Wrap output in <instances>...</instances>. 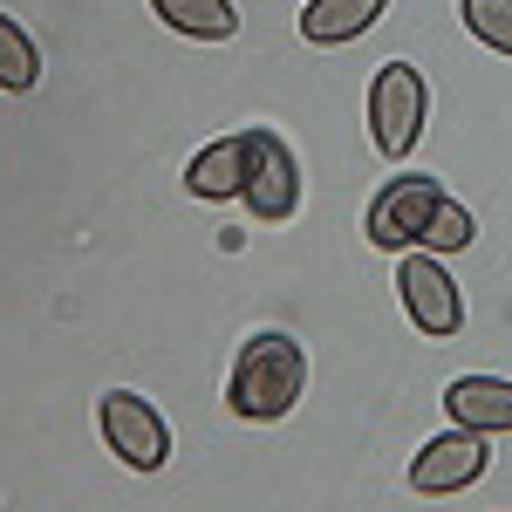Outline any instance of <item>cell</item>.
I'll use <instances>...</instances> for the list:
<instances>
[{"instance_id": "obj_1", "label": "cell", "mask_w": 512, "mask_h": 512, "mask_svg": "<svg viewBox=\"0 0 512 512\" xmlns=\"http://www.w3.org/2000/svg\"><path fill=\"white\" fill-rule=\"evenodd\" d=\"M301 383H308L301 342L280 335V328H267V335H253V342L239 349L233 383H226V410L246 417V424H274V417H287V410L301 403Z\"/></svg>"}, {"instance_id": "obj_2", "label": "cell", "mask_w": 512, "mask_h": 512, "mask_svg": "<svg viewBox=\"0 0 512 512\" xmlns=\"http://www.w3.org/2000/svg\"><path fill=\"white\" fill-rule=\"evenodd\" d=\"M239 144H246V171H239V198H246V212L253 219H294V205H301V164H294V144L280 137V130H239Z\"/></svg>"}, {"instance_id": "obj_3", "label": "cell", "mask_w": 512, "mask_h": 512, "mask_svg": "<svg viewBox=\"0 0 512 512\" xmlns=\"http://www.w3.org/2000/svg\"><path fill=\"white\" fill-rule=\"evenodd\" d=\"M444 212V185L424 178V171H403L390 178L376 205H369V239L383 246V253H410V246H424L431 239V219Z\"/></svg>"}, {"instance_id": "obj_4", "label": "cell", "mask_w": 512, "mask_h": 512, "mask_svg": "<svg viewBox=\"0 0 512 512\" xmlns=\"http://www.w3.org/2000/svg\"><path fill=\"white\" fill-rule=\"evenodd\" d=\"M396 294H403V315L417 321V335H458L465 328V294H458V280L444 274V260H437L431 246H410L403 253V267H396Z\"/></svg>"}, {"instance_id": "obj_5", "label": "cell", "mask_w": 512, "mask_h": 512, "mask_svg": "<svg viewBox=\"0 0 512 512\" xmlns=\"http://www.w3.org/2000/svg\"><path fill=\"white\" fill-rule=\"evenodd\" d=\"M369 130L383 158H410V144L424 137V76L410 62H383L369 82Z\"/></svg>"}, {"instance_id": "obj_6", "label": "cell", "mask_w": 512, "mask_h": 512, "mask_svg": "<svg viewBox=\"0 0 512 512\" xmlns=\"http://www.w3.org/2000/svg\"><path fill=\"white\" fill-rule=\"evenodd\" d=\"M103 444L117 451L130 472H158L164 458H171V431H164V417L137 390L103 396Z\"/></svg>"}, {"instance_id": "obj_7", "label": "cell", "mask_w": 512, "mask_h": 512, "mask_svg": "<svg viewBox=\"0 0 512 512\" xmlns=\"http://www.w3.org/2000/svg\"><path fill=\"white\" fill-rule=\"evenodd\" d=\"M492 465V451H485V437L465 431V424H451L444 437H431L417 458H410V492H424V499H444V492H465L472 478H485Z\"/></svg>"}, {"instance_id": "obj_8", "label": "cell", "mask_w": 512, "mask_h": 512, "mask_svg": "<svg viewBox=\"0 0 512 512\" xmlns=\"http://www.w3.org/2000/svg\"><path fill=\"white\" fill-rule=\"evenodd\" d=\"M444 410H451V424H465L478 437L512 431V383H499V376H458L444 390Z\"/></svg>"}, {"instance_id": "obj_9", "label": "cell", "mask_w": 512, "mask_h": 512, "mask_svg": "<svg viewBox=\"0 0 512 512\" xmlns=\"http://www.w3.org/2000/svg\"><path fill=\"white\" fill-rule=\"evenodd\" d=\"M383 7H390V0H308L301 35L315 41V48H342V41H355L362 28H376Z\"/></svg>"}, {"instance_id": "obj_10", "label": "cell", "mask_w": 512, "mask_h": 512, "mask_svg": "<svg viewBox=\"0 0 512 512\" xmlns=\"http://www.w3.org/2000/svg\"><path fill=\"white\" fill-rule=\"evenodd\" d=\"M239 171H246V144H239V137H219V144H205V151L185 164V192L205 198V205L239 198Z\"/></svg>"}, {"instance_id": "obj_11", "label": "cell", "mask_w": 512, "mask_h": 512, "mask_svg": "<svg viewBox=\"0 0 512 512\" xmlns=\"http://www.w3.org/2000/svg\"><path fill=\"white\" fill-rule=\"evenodd\" d=\"M151 7H158L164 28H178V35H192V41H233L239 35L233 0H151Z\"/></svg>"}, {"instance_id": "obj_12", "label": "cell", "mask_w": 512, "mask_h": 512, "mask_svg": "<svg viewBox=\"0 0 512 512\" xmlns=\"http://www.w3.org/2000/svg\"><path fill=\"white\" fill-rule=\"evenodd\" d=\"M35 82H41V55H35V41L21 35V21H7V14H0V89L28 96Z\"/></svg>"}, {"instance_id": "obj_13", "label": "cell", "mask_w": 512, "mask_h": 512, "mask_svg": "<svg viewBox=\"0 0 512 512\" xmlns=\"http://www.w3.org/2000/svg\"><path fill=\"white\" fill-rule=\"evenodd\" d=\"M458 14H465V28H472L485 48L512 55V0H465Z\"/></svg>"}, {"instance_id": "obj_14", "label": "cell", "mask_w": 512, "mask_h": 512, "mask_svg": "<svg viewBox=\"0 0 512 512\" xmlns=\"http://www.w3.org/2000/svg\"><path fill=\"white\" fill-rule=\"evenodd\" d=\"M424 246H431V253H465V246H472V212L444 198V212L431 219V239H424Z\"/></svg>"}]
</instances>
